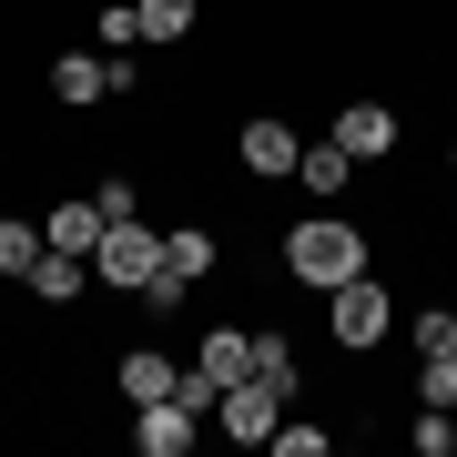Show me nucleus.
<instances>
[{
  "mask_svg": "<svg viewBox=\"0 0 457 457\" xmlns=\"http://www.w3.org/2000/svg\"><path fill=\"white\" fill-rule=\"evenodd\" d=\"M285 264H295V275H305V285H356L366 275V234L356 224H336V213H315V224H295L285 234Z\"/></svg>",
  "mask_w": 457,
  "mask_h": 457,
  "instance_id": "nucleus-1",
  "label": "nucleus"
},
{
  "mask_svg": "<svg viewBox=\"0 0 457 457\" xmlns=\"http://www.w3.org/2000/svg\"><path fill=\"white\" fill-rule=\"evenodd\" d=\"M163 264H173L183 285H204L213 275V234H163Z\"/></svg>",
  "mask_w": 457,
  "mask_h": 457,
  "instance_id": "nucleus-14",
  "label": "nucleus"
},
{
  "mask_svg": "<svg viewBox=\"0 0 457 457\" xmlns=\"http://www.w3.org/2000/svg\"><path fill=\"white\" fill-rule=\"evenodd\" d=\"M295 163H305L295 122H275V112H264V122H245V173H295Z\"/></svg>",
  "mask_w": 457,
  "mask_h": 457,
  "instance_id": "nucleus-7",
  "label": "nucleus"
},
{
  "mask_svg": "<svg viewBox=\"0 0 457 457\" xmlns=\"http://www.w3.org/2000/svg\"><path fill=\"white\" fill-rule=\"evenodd\" d=\"M173 386H183L173 356H153V345H132V356H122V396H132V407H153V396H173Z\"/></svg>",
  "mask_w": 457,
  "mask_h": 457,
  "instance_id": "nucleus-8",
  "label": "nucleus"
},
{
  "mask_svg": "<svg viewBox=\"0 0 457 457\" xmlns=\"http://www.w3.org/2000/svg\"><path fill=\"white\" fill-rule=\"evenodd\" d=\"M326 326H336V345H376V336L396 326V305H386V285H376V264H366L356 285H336V305H326Z\"/></svg>",
  "mask_w": 457,
  "mask_h": 457,
  "instance_id": "nucleus-4",
  "label": "nucleus"
},
{
  "mask_svg": "<svg viewBox=\"0 0 457 457\" xmlns=\"http://www.w3.org/2000/svg\"><path fill=\"white\" fill-rule=\"evenodd\" d=\"M275 447H285V457H326L336 437H326V427H275Z\"/></svg>",
  "mask_w": 457,
  "mask_h": 457,
  "instance_id": "nucleus-20",
  "label": "nucleus"
},
{
  "mask_svg": "<svg viewBox=\"0 0 457 457\" xmlns=\"http://www.w3.org/2000/svg\"><path fill=\"white\" fill-rule=\"evenodd\" d=\"M417 356H457V315H417Z\"/></svg>",
  "mask_w": 457,
  "mask_h": 457,
  "instance_id": "nucleus-19",
  "label": "nucleus"
},
{
  "mask_svg": "<svg viewBox=\"0 0 457 457\" xmlns=\"http://www.w3.org/2000/svg\"><path fill=\"white\" fill-rule=\"evenodd\" d=\"M92 31H102V51H132V41H143V31H132V0H122V11H102Z\"/></svg>",
  "mask_w": 457,
  "mask_h": 457,
  "instance_id": "nucleus-21",
  "label": "nucleus"
},
{
  "mask_svg": "<svg viewBox=\"0 0 457 457\" xmlns=\"http://www.w3.org/2000/svg\"><path fill=\"white\" fill-rule=\"evenodd\" d=\"M31 264H41V234L21 213H0V275H31Z\"/></svg>",
  "mask_w": 457,
  "mask_h": 457,
  "instance_id": "nucleus-15",
  "label": "nucleus"
},
{
  "mask_svg": "<svg viewBox=\"0 0 457 457\" xmlns=\"http://www.w3.org/2000/svg\"><path fill=\"white\" fill-rule=\"evenodd\" d=\"M254 376H264V386H285V396H295V345H285V336H254Z\"/></svg>",
  "mask_w": 457,
  "mask_h": 457,
  "instance_id": "nucleus-17",
  "label": "nucleus"
},
{
  "mask_svg": "<svg viewBox=\"0 0 457 457\" xmlns=\"http://www.w3.org/2000/svg\"><path fill=\"white\" fill-rule=\"evenodd\" d=\"M336 143L356 153V163H386V153H396V112H386V102H345V112H336Z\"/></svg>",
  "mask_w": 457,
  "mask_h": 457,
  "instance_id": "nucleus-6",
  "label": "nucleus"
},
{
  "mask_svg": "<svg viewBox=\"0 0 457 457\" xmlns=\"http://www.w3.org/2000/svg\"><path fill=\"white\" fill-rule=\"evenodd\" d=\"M183 295H194V285H183V275H173V264H163V275H153V285H143V305H153V315H173V305H183Z\"/></svg>",
  "mask_w": 457,
  "mask_h": 457,
  "instance_id": "nucleus-22",
  "label": "nucleus"
},
{
  "mask_svg": "<svg viewBox=\"0 0 457 457\" xmlns=\"http://www.w3.org/2000/svg\"><path fill=\"white\" fill-rule=\"evenodd\" d=\"M295 183H305V194H345V183H356V153H345V143H305V163H295Z\"/></svg>",
  "mask_w": 457,
  "mask_h": 457,
  "instance_id": "nucleus-9",
  "label": "nucleus"
},
{
  "mask_svg": "<svg viewBox=\"0 0 457 457\" xmlns=\"http://www.w3.org/2000/svg\"><path fill=\"white\" fill-rule=\"evenodd\" d=\"M51 92L62 102H112V71H102L92 51H71V62H51Z\"/></svg>",
  "mask_w": 457,
  "mask_h": 457,
  "instance_id": "nucleus-12",
  "label": "nucleus"
},
{
  "mask_svg": "<svg viewBox=\"0 0 457 457\" xmlns=\"http://www.w3.org/2000/svg\"><path fill=\"white\" fill-rule=\"evenodd\" d=\"M92 275H102V285H122V295H143L153 275H163V234H153L143 213L102 224V245H92Z\"/></svg>",
  "mask_w": 457,
  "mask_h": 457,
  "instance_id": "nucleus-2",
  "label": "nucleus"
},
{
  "mask_svg": "<svg viewBox=\"0 0 457 457\" xmlns=\"http://www.w3.org/2000/svg\"><path fill=\"white\" fill-rule=\"evenodd\" d=\"M21 285H41L51 305H71V295L92 285V254H62V245H41V264H31V275H21Z\"/></svg>",
  "mask_w": 457,
  "mask_h": 457,
  "instance_id": "nucleus-10",
  "label": "nucleus"
},
{
  "mask_svg": "<svg viewBox=\"0 0 457 457\" xmlns=\"http://www.w3.org/2000/svg\"><path fill=\"white\" fill-rule=\"evenodd\" d=\"M285 407H295L285 386H264V376H245V386H224V407H213V417H224V437H245V447H275Z\"/></svg>",
  "mask_w": 457,
  "mask_h": 457,
  "instance_id": "nucleus-3",
  "label": "nucleus"
},
{
  "mask_svg": "<svg viewBox=\"0 0 457 457\" xmlns=\"http://www.w3.org/2000/svg\"><path fill=\"white\" fill-rule=\"evenodd\" d=\"M417 407H457V356H417Z\"/></svg>",
  "mask_w": 457,
  "mask_h": 457,
  "instance_id": "nucleus-16",
  "label": "nucleus"
},
{
  "mask_svg": "<svg viewBox=\"0 0 457 457\" xmlns=\"http://www.w3.org/2000/svg\"><path fill=\"white\" fill-rule=\"evenodd\" d=\"M447 447H457V407H427L417 417V457H447Z\"/></svg>",
  "mask_w": 457,
  "mask_h": 457,
  "instance_id": "nucleus-18",
  "label": "nucleus"
},
{
  "mask_svg": "<svg viewBox=\"0 0 457 457\" xmlns=\"http://www.w3.org/2000/svg\"><path fill=\"white\" fill-rule=\"evenodd\" d=\"M194 437H204V417L183 407V396H153V407H132V447H143V457H183Z\"/></svg>",
  "mask_w": 457,
  "mask_h": 457,
  "instance_id": "nucleus-5",
  "label": "nucleus"
},
{
  "mask_svg": "<svg viewBox=\"0 0 457 457\" xmlns=\"http://www.w3.org/2000/svg\"><path fill=\"white\" fill-rule=\"evenodd\" d=\"M102 224H112V213H102L92 194H82V204H51V245H62V254H92Z\"/></svg>",
  "mask_w": 457,
  "mask_h": 457,
  "instance_id": "nucleus-11",
  "label": "nucleus"
},
{
  "mask_svg": "<svg viewBox=\"0 0 457 457\" xmlns=\"http://www.w3.org/2000/svg\"><path fill=\"white\" fill-rule=\"evenodd\" d=\"M132 31L143 41H183L194 31V0H132Z\"/></svg>",
  "mask_w": 457,
  "mask_h": 457,
  "instance_id": "nucleus-13",
  "label": "nucleus"
}]
</instances>
